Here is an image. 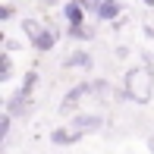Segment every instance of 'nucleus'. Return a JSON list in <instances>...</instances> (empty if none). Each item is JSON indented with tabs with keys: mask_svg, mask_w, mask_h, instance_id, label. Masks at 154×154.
Here are the masks:
<instances>
[{
	"mask_svg": "<svg viewBox=\"0 0 154 154\" xmlns=\"http://www.w3.org/2000/svg\"><path fill=\"white\" fill-rule=\"evenodd\" d=\"M151 88H154V72L145 66H135L126 72V82H123V94L132 97L135 104H148L151 101Z\"/></svg>",
	"mask_w": 154,
	"mask_h": 154,
	"instance_id": "1",
	"label": "nucleus"
},
{
	"mask_svg": "<svg viewBox=\"0 0 154 154\" xmlns=\"http://www.w3.org/2000/svg\"><path fill=\"white\" fill-rule=\"evenodd\" d=\"M72 132H88V129H101V116L97 113H82V116H72V126H69Z\"/></svg>",
	"mask_w": 154,
	"mask_h": 154,
	"instance_id": "2",
	"label": "nucleus"
},
{
	"mask_svg": "<svg viewBox=\"0 0 154 154\" xmlns=\"http://www.w3.org/2000/svg\"><path fill=\"white\" fill-rule=\"evenodd\" d=\"M85 94H88V82H85V85H75L72 91H69L66 97H63L60 110H63V113H72V107H75V104H79V101H82V97H85Z\"/></svg>",
	"mask_w": 154,
	"mask_h": 154,
	"instance_id": "3",
	"label": "nucleus"
},
{
	"mask_svg": "<svg viewBox=\"0 0 154 154\" xmlns=\"http://www.w3.org/2000/svg\"><path fill=\"white\" fill-rule=\"evenodd\" d=\"M116 16H120V3H116V0H97V19L113 22Z\"/></svg>",
	"mask_w": 154,
	"mask_h": 154,
	"instance_id": "4",
	"label": "nucleus"
},
{
	"mask_svg": "<svg viewBox=\"0 0 154 154\" xmlns=\"http://www.w3.org/2000/svg\"><path fill=\"white\" fill-rule=\"evenodd\" d=\"M63 13H66L69 25H85V10H82V3H79V0L66 3V6H63Z\"/></svg>",
	"mask_w": 154,
	"mask_h": 154,
	"instance_id": "5",
	"label": "nucleus"
},
{
	"mask_svg": "<svg viewBox=\"0 0 154 154\" xmlns=\"http://www.w3.org/2000/svg\"><path fill=\"white\" fill-rule=\"evenodd\" d=\"M25 110H29V94L19 91L16 97H10V104H6V113H10V116H22Z\"/></svg>",
	"mask_w": 154,
	"mask_h": 154,
	"instance_id": "6",
	"label": "nucleus"
},
{
	"mask_svg": "<svg viewBox=\"0 0 154 154\" xmlns=\"http://www.w3.org/2000/svg\"><path fill=\"white\" fill-rule=\"evenodd\" d=\"M79 132H72V129H54L51 132V142L54 145H75V142H79Z\"/></svg>",
	"mask_w": 154,
	"mask_h": 154,
	"instance_id": "7",
	"label": "nucleus"
},
{
	"mask_svg": "<svg viewBox=\"0 0 154 154\" xmlns=\"http://www.w3.org/2000/svg\"><path fill=\"white\" fill-rule=\"evenodd\" d=\"M32 44H35V47H38V51H51V47H54V44H57V32H54V29H44V32H41V35H38V38H35V41H32Z\"/></svg>",
	"mask_w": 154,
	"mask_h": 154,
	"instance_id": "8",
	"label": "nucleus"
},
{
	"mask_svg": "<svg viewBox=\"0 0 154 154\" xmlns=\"http://www.w3.org/2000/svg\"><path fill=\"white\" fill-rule=\"evenodd\" d=\"M63 63H66V66H82V69H88V66H91V57H88L85 51H75V54H69Z\"/></svg>",
	"mask_w": 154,
	"mask_h": 154,
	"instance_id": "9",
	"label": "nucleus"
},
{
	"mask_svg": "<svg viewBox=\"0 0 154 154\" xmlns=\"http://www.w3.org/2000/svg\"><path fill=\"white\" fill-rule=\"evenodd\" d=\"M22 32L29 35V41H35L44 29H41V22H35V19H25V22H22Z\"/></svg>",
	"mask_w": 154,
	"mask_h": 154,
	"instance_id": "10",
	"label": "nucleus"
},
{
	"mask_svg": "<svg viewBox=\"0 0 154 154\" xmlns=\"http://www.w3.org/2000/svg\"><path fill=\"white\" fill-rule=\"evenodd\" d=\"M69 35H72V38H79V41H88V38H94V32L88 29V25H69Z\"/></svg>",
	"mask_w": 154,
	"mask_h": 154,
	"instance_id": "11",
	"label": "nucleus"
},
{
	"mask_svg": "<svg viewBox=\"0 0 154 154\" xmlns=\"http://www.w3.org/2000/svg\"><path fill=\"white\" fill-rule=\"evenodd\" d=\"M10 72H13V60L3 54V57H0V82H6V79H10Z\"/></svg>",
	"mask_w": 154,
	"mask_h": 154,
	"instance_id": "12",
	"label": "nucleus"
},
{
	"mask_svg": "<svg viewBox=\"0 0 154 154\" xmlns=\"http://www.w3.org/2000/svg\"><path fill=\"white\" fill-rule=\"evenodd\" d=\"M35 82H38V72H25V79H22V94H32V88H35Z\"/></svg>",
	"mask_w": 154,
	"mask_h": 154,
	"instance_id": "13",
	"label": "nucleus"
},
{
	"mask_svg": "<svg viewBox=\"0 0 154 154\" xmlns=\"http://www.w3.org/2000/svg\"><path fill=\"white\" fill-rule=\"evenodd\" d=\"M6 132H10V113L0 116V138H6Z\"/></svg>",
	"mask_w": 154,
	"mask_h": 154,
	"instance_id": "14",
	"label": "nucleus"
},
{
	"mask_svg": "<svg viewBox=\"0 0 154 154\" xmlns=\"http://www.w3.org/2000/svg\"><path fill=\"white\" fill-rule=\"evenodd\" d=\"M13 16V6H0V19H10Z\"/></svg>",
	"mask_w": 154,
	"mask_h": 154,
	"instance_id": "15",
	"label": "nucleus"
},
{
	"mask_svg": "<svg viewBox=\"0 0 154 154\" xmlns=\"http://www.w3.org/2000/svg\"><path fill=\"white\" fill-rule=\"evenodd\" d=\"M145 3H148V6H154V0H145Z\"/></svg>",
	"mask_w": 154,
	"mask_h": 154,
	"instance_id": "16",
	"label": "nucleus"
}]
</instances>
